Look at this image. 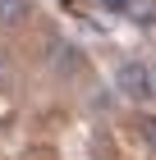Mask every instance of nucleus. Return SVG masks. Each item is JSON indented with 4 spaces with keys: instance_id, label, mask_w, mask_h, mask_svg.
<instances>
[{
    "instance_id": "obj_1",
    "label": "nucleus",
    "mask_w": 156,
    "mask_h": 160,
    "mask_svg": "<svg viewBox=\"0 0 156 160\" xmlns=\"http://www.w3.org/2000/svg\"><path fill=\"white\" fill-rule=\"evenodd\" d=\"M115 87H120L124 101H147L152 96V69H147L143 60H124L120 69H115Z\"/></svg>"
},
{
    "instance_id": "obj_2",
    "label": "nucleus",
    "mask_w": 156,
    "mask_h": 160,
    "mask_svg": "<svg viewBox=\"0 0 156 160\" xmlns=\"http://www.w3.org/2000/svg\"><path fill=\"white\" fill-rule=\"evenodd\" d=\"M28 18V0H0V23L14 28V23H23Z\"/></svg>"
},
{
    "instance_id": "obj_3",
    "label": "nucleus",
    "mask_w": 156,
    "mask_h": 160,
    "mask_svg": "<svg viewBox=\"0 0 156 160\" xmlns=\"http://www.w3.org/2000/svg\"><path fill=\"white\" fill-rule=\"evenodd\" d=\"M101 9H110V14H129L133 9V0H96Z\"/></svg>"
},
{
    "instance_id": "obj_4",
    "label": "nucleus",
    "mask_w": 156,
    "mask_h": 160,
    "mask_svg": "<svg viewBox=\"0 0 156 160\" xmlns=\"http://www.w3.org/2000/svg\"><path fill=\"white\" fill-rule=\"evenodd\" d=\"M143 137H147V147H156V114L143 119Z\"/></svg>"
},
{
    "instance_id": "obj_5",
    "label": "nucleus",
    "mask_w": 156,
    "mask_h": 160,
    "mask_svg": "<svg viewBox=\"0 0 156 160\" xmlns=\"http://www.w3.org/2000/svg\"><path fill=\"white\" fill-rule=\"evenodd\" d=\"M152 96H156V69H152Z\"/></svg>"
}]
</instances>
